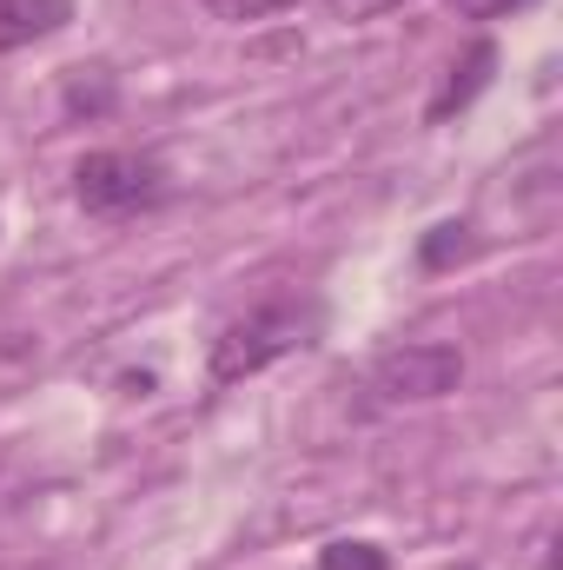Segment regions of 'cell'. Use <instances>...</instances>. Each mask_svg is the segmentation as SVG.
I'll return each instance as SVG.
<instances>
[{
    "instance_id": "1",
    "label": "cell",
    "mask_w": 563,
    "mask_h": 570,
    "mask_svg": "<svg viewBox=\"0 0 563 570\" xmlns=\"http://www.w3.org/2000/svg\"><path fill=\"white\" fill-rule=\"evenodd\" d=\"M305 332H312V305H298V298H266V305H253L246 318H233V325L213 338L206 372H213V385H246V379H259L266 365H279L285 352H298Z\"/></svg>"
},
{
    "instance_id": "2",
    "label": "cell",
    "mask_w": 563,
    "mask_h": 570,
    "mask_svg": "<svg viewBox=\"0 0 563 570\" xmlns=\"http://www.w3.org/2000/svg\"><path fill=\"white\" fill-rule=\"evenodd\" d=\"M166 193V173H159V159H146V153H120V146H107V153H87L80 166H73V199L87 206V213H100V219H127V213H140Z\"/></svg>"
},
{
    "instance_id": "3",
    "label": "cell",
    "mask_w": 563,
    "mask_h": 570,
    "mask_svg": "<svg viewBox=\"0 0 563 570\" xmlns=\"http://www.w3.org/2000/svg\"><path fill=\"white\" fill-rule=\"evenodd\" d=\"M457 385H464V352L457 345H437V338L392 345L372 365V392L385 405H431V399H451Z\"/></svg>"
},
{
    "instance_id": "4",
    "label": "cell",
    "mask_w": 563,
    "mask_h": 570,
    "mask_svg": "<svg viewBox=\"0 0 563 570\" xmlns=\"http://www.w3.org/2000/svg\"><path fill=\"white\" fill-rule=\"evenodd\" d=\"M491 73H497V47L491 40H471L464 47V60H451V73H444V87L431 94V107H424V120L431 127H444L451 114H464L484 87H491Z\"/></svg>"
},
{
    "instance_id": "5",
    "label": "cell",
    "mask_w": 563,
    "mask_h": 570,
    "mask_svg": "<svg viewBox=\"0 0 563 570\" xmlns=\"http://www.w3.org/2000/svg\"><path fill=\"white\" fill-rule=\"evenodd\" d=\"M73 20V0H0V53L33 47Z\"/></svg>"
},
{
    "instance_id": "6",
    "label": "cell",
    "mask_w": 563,
    "mask_h": 570,
    "mask_svg": "<svg viewBox=\"0 0 563 570\" xmlns=\"http://www.w3.org/2000/svg\"><path fill=\"white\" fill-rule=\"evenodd\" d=\"M318 570H392V564H385L378 544H365V538H338V544L318 551Z\"/></svg>"
},
{
    "instance_id": "7",
    "label": "cell",
    "mask_w": 563,
    "mask_h": 570,
    "mask_svg": "<svg viewBox=\"0 0 563 570\" xmlns=\"http://www.w3.org/2000/svg\"><path fill=\"white\" fill-rule=\"evenodd\" d=\"M471 253V226H431V239H424V266H451V259H464Z\"/></svg>"
},
{
    "instance_id": "8",
    "label": "cell",
    "mask_w": 563,
    "mask_h": 570,
    "mask_svg": "<svg viewBox=\"0 0 563 570\" xmlns=\"http://www.w3.org/2000/svg\"><path fill=\"white\" fill-rule=\"evenodd\" d=\"M226 20H266V13H285V7H298V0H213Z\"/></svg>"
},
{
    "instance_id": "9",
    "label": "cell",
    "mask_w": 563,
    "mask_h": 570,
    "mask_svg": "<svg viewBox=\"0 0 563 570\" xmlns=\"http://www.w3.org/2000/svg\"><path fill=\"white\" fill-rule=\"evenodd\" d=\"M524 7H537V0H457V13H471V20H504V13H524Z\"/></svg>"
},
{
    "instance_id": "10",
    "label": "cell",
    "mask_w": 563,
    "mask_h": 570,
    "mask_svg": "<svg viewBox=\"0 0 563 570\" xmlns=\"http://www.w3.org/2000/svg\"><path fill=\"white\" fill-rule=\"evenodd\" d=\"M385 7H398V0H332L338 20H365V13H385Z\"/></svg>"
}]
</instances>
